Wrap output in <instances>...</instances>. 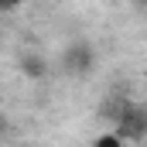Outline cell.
<instances>
[{"mask_svg":"<svg viewBox=\"0 0 147 147\" xmlns=\"http://www.w3.org/2000/svg\"><path fill=\"white\" fill-rule=\"evenodd\" d=\"M96 65H99V55L82 38L72 41V45H65V51L58 55V72L69 75V79H89V75L96 72Z\"/></svg>","mask_w":147,"mask_h":147,"instance_id":"1","label":"cell"},{"mask_svg":"<svg viewBox=\"0 0 147 147\" xmlns=\"http://www.w3.org/2000/svg\"><path fill=\"white\" fill-rule=\"evenodd\" d=\"M113 130L123 137V144H140V140H147V106L137 103V99H127L123 110L116 113V120H113Z\"/></svg>","mask_w":147,"mask_h":147,"instance_id":"2","label":"cell"},{"mask_svg":"<svg viewBox=\"0 0 147 147\" xmlns=\"http://www.w3.org/2000/svg\"><path fill=\"white\" fill-rule=\"evenodd\" d=\"M17 69H21V75H24V79H31V82H41L45 75L51 72V65H48V58H45L41 51H21Z\"/></svg>","mask_w":147,"mask_h":147,"instance_id":"3","label":"cell"},{"mask_svg":"<svg viewBox=\"0 0 147 147\" xmlns=\"http://www.w3.org/2000/svg\"><path fill=\"white\" fill-rule=\"evenodd\" d=\"M92 147H123V137H120L116 130H103V134L92 140Z\"/></svg>","mask_w":147,"mask_h":147,"instance_id":"4","label":"cell"},{"mask_svg":"<svg viewBox=\"0 0 147 147\" xmlns=\"http://www.w3.org/2000/svg\"><path fill=\"white\" fill-rule=\"evenodd\" d=\"M21 3H28V0H0V14H3V10H17Z\"/></svg>","mask_w":147,"mask_h":147,"instance_id":"5","label":"cell"},{"mask_svg":"<svg viewBox=\"0 0 147 147\" xmlns=\"http://www.w3.org/2000/svg\"><path fill=\"white\" fill-rule=\"evenodd\" d=\"M134 3H137V7H140V10H147V0H134Z\"/></svg>","mask_w":147,"mask_h":147,"instance_id":"6","label":"cell"}]
</instances>
